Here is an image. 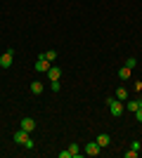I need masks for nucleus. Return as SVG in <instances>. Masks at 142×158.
<instances>
[{
	"label": "nucleus",
	"mask_w": 142,
	"mask_h": 158,
	"mask_svg": "<svg viewBox=\"0 0 142 158\" xmlns=\"http://www.w3.org/2000/svg\"><path fill=\"white\" fill-rule=\"evenodd\" d=\"M107 106H109V113H111L114 118L123 116V111H126V104H123V102H118L116 97H107Z\"/></svg>",
	"instance_id": "obj_1"
},
{
	"label": "nucleus",
	"mask_w": 142,
	"mask_h": 158,
	"mask_svg": "<svg viewBox=\"0 0 142 158\" xmlns=\"http://www.w3.org/2000/svg\"><path fill=\"white\" fill-rule=\"evenodd\" d=\"M83 151H85V156H100V153H102V146L97 144V142H88Z\"/></svg>",
	"instance_id": "obj_2"
},
{
	"label": "nucleus",
	"mask_w": 142,
	"mask_h": 158,
	"mask_svg": "<svg viewBox=\"0 0 142 158\" xmlns=\"http://www.w3.org/2000/svg\"><path fill=\"white\" fill-rule=\"evenodd\" d=\"M19 127H21V130H26L28 135H31V132L36 130V120H33V118H28V116H24V118L19 120Z\"/></svg>",
	"instance_id": "obj_3"
},
{
	"label": "nucleus",
	"mask_w": 142,
	"mask_h": 158,
	"mask_svg": "<svg viewBox=\"0 0 142 158\" xmlns=\"http://www.w3.org/2000/svg\"><path fill=\"white\" fill-rule=\"evenodd\" d=\"M12 57H14V52L7 50V52L0 57V69H10V66H12Z\"/></svg>",
	"instance_id": "obj_4"
},
{
	"label": "nucleus",
	"mask_w": 142,
	"mask_h": 158,
	"mask_svg": "<svg viewBox=\"0 0 142 158\" xmlns=\"http://www.w3.org/2000/svg\"><path fill=\"white\" fill-rule=\"evenodd\" d=\"M33 69H36L38 73H47V69H50V61L43 59V57H38V59H36V66H33Z\"/></svg>",
	"instance_id": "obj_5"
},
{
	"label": "nucleus",
	"mask_w": 142,
	"mask_h": 158,
	"mask_svg": "<svg viewBox=\"0 0 142 158\" xmlns=\"http://www.w3.org/2000/svg\"><path fill=\"white\" fill-rule=\"evenodd\" d=\"M26 139H28V132L26 130H21V127H19V130L14 132V144H21V146H24Z\"/></svg>",
	"instance_id": "obj_6"
},
{
	"label": "nucleus",
	"mask_w": 142,
	"mask_h": 158,
	"mask_svg": "<svg viewBox=\"0 0 142 158\" xmlns=\"http://www.w3.org/2000/svg\"><path fill=\"white\" fill-rule=\"evenodd\" d=\"M45 76H47L50 80H59V76H62V69H59V66H50Z\"/></svg>",
	"instance_id": "obj_7"
},
{
	"label": "nucleus",
	"mask_w": 142,
	"mask_h": 158,
	"mask_svg": "<svg viewBox=\"0 0 142 158\" xmlns=\"http://www.w3.org/2000/svg\"><path fill=\"white\" fill-rule=\"evenodd\" d=\"M114 97L118 99V102H123V104H126V102H128V90H126V87H118V90L114 92Z\"/></svg>",
	"instance_id": "obj_8"
},
{
	"label": "nucleus",
	"mask_w": 142,
	"mask_h": 158,
	"mask_svg": "<svg viewBox=\"0 0 142 158\" xmlns=\"http://www.w3.org/2000/svg\"><path fill=\"white\" fill-rule=\"evenodd\" d=\"M116 76H118V80H130V76H133V73H130V69H128V66H121Z\"/></svg>",
	"instance_id": "obj_9"
},
{
	"label": "nucleus",
	"mask_w": 142,
	"mask_h": 158,
	"mask_svg": "<svg viewBox=\"0 0 142 158\" xmlns=\"http://www.w3.org/2000/svg\"><path fill=\"white\" fill-rule=\"evenodd\" d=\"M126 109H128L130 113H135L137 109H140V99H128V102H126Z\"/></svg>",
	"instance_id": "obj_10"
},
{
	"label": "nucleus",
	"mask_w": 142,
	"mask_h": 158,
	"mask_svg": "<svg viewBox=\"0 0 142 158\" xmlns=\"http://www.w3.org/2000/svg\"><path fill=\"white\" fill-rule=\"evenodd\" d=\"M43 90H45V87H43L41 80H33V83H31V92L33 94H43Z\"/></svg>",
	"instance_id": "obj_11"
},
{
	"label": "nucleus",
	"mask_w": 142,
	"mask_h": 158,
	"mask_svg": "<svg viewBox=\"0 0 142 158\" xmlns=\"http://www.w3.org/2000/svg\"><path fill=\"white\" fill-rule=\"evenodd\" d=\"M38 57H43V59H47V61H50V64H52V61L57 59V52H54V50H47V52L38 54Z\"/></svg>",
	"instance_id": "obj_12"
},
{
	"label": "nucleus",
	"mask_w": 142,
	"mask_h": 158,
	"mask_svg": "<svg viewBox=\"0 0 142 158\" xmlns=\"http://www.w3.org/2000/svg\"><path fill=\"white\" fill-rule=\"evenodd\" d=\"M95 142H97V144H100L102 149H104V146H109V142H111V139H109V135H100V137L95 139Z\"/></svg>",
	"instance_id": "obj_13"
},
{
	"label": "nucleus",
	"mask_w": 142,
	"mask_h": 158,
	"mask_svg": "<svg viewBox=\"0 0 142 158\" xmlns=\"http://www.w3.org/2000/svg\"><path fill=\"white\" fill-rule=\"evenodd\" d=\"M123 66H128L130 71H133V69H135V66H137V59H135V57H128V59H126V64H123Z\"/></svg>",
	"instance_id": "obj_14"
},
{
	"label": "nucleus",
	"mask_w": 142,
	"mask_h": 158,
	"mask_svg": "<svg viewBox=\"0 0 142 158\" xmlns=\"http://www.w3.org/2000/svg\"><path fill=\"white\" fill-rule=\"evenodd\" d=\"M69 151H71V156H81V146H78V144H71V146H69Z\"/></svg>",
	"instance_id": "obj_15"
},
{
	"label": "nucleus",
	"mask_w": 142,
	"mask_h": 158,
	"mask_svg": "<svg viewBox=\"0 0 142 158\" xmlns=\"http://www.w3.org/2000/svg\"><path fill=\"white\" fill-rule=\"evenodd\" d=\"M50 83H52V92H59V90H62L59 80H50Z\"/></svg>",
	"instance_id": "obj_16"
},
{
	"label": "nucleus",
	"mask_w": 142,
	"mask_h": 158,
	"mask_svg": "<svg viewBox=\"0 0 142 158\" xmlns=\"http://www.w3.org/2000/svg\"><path fill=\"white\" fill-rule=\"evenodd\" d=\"M135 118H137V123H142V106H140V109L135 111Z\"/></svg>",
	"instance_id": "obj_17"
},
{
	"label": "nucleus",
	"mask_w": 142,
	"mask_h": 158,
	"mask_svg": "<svg viewBox=\"0 0 142 158\" xmlns=\"http://www.w3.org/2000/svg\"><path fill=\"white\" fill-rule=\"evenodd\" d=\"M59 158H71V151H69V149L67 151H59Z\"/></svg>",
	"instance_id": "obj_18"
},
{
	"label": "nucleus",
	"mask_w": 142,
	"mask_h": 158,
	"mask_svg": "<svg viewBox=\"0 0 142 158\" xmlns=\"http://www.w3.org/2000/svg\"><path fill=\"white\" fill-rule=\"evenodd\" d=\"M24 146H26V149H33V139L28 137V139H26V142H24Z\"/></svg>",
	"instance_id": "obj_19"
},
{
	"label": "nucleus",
	"mask_w": 142,
	"mask_h": 158,
	"mask_svg": "<svg viewBox=\"0 0 142 158\" xmlns=\"http://www.w3.org/2000/svg\"><path fill=\"white\" fill-rule=\"evenodd\" d=\"M137 156V151H133V149H130V151H126V158H135Z\"/></svg>",
	"instance_id": "obj_20"
}]
</instances>
